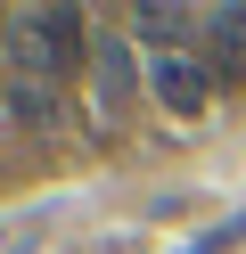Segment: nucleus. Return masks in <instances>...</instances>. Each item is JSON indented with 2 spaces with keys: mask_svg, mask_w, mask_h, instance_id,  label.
<instances>
[{
  "mask_svg": "<svg viewBox=\"0 0 246 254\" xmlns=\"http://www.w3.org/2000/svg\"><path fill=\"white\" fill-rule=\"evenodd\" d=\"M25 33H33V50H25V66L33 74H74V58H82V8H33L25 17Z\"/></svg>",
  "mask_w": 246,
  "mask_h": 254,
  "instance_id": "obj_1",
  "label": "nucleus"
},
{
  "mask_svg": "<svg viewBox=\"0 0 246 254\" xmlns=\"http://www.w3.org/2000/svg\"><path fill=\"white\" fill-rule=\"evenodd\" d=\"M148 90H156V107H172V115H205L213 74L197 66V58H180V50H156L148 58Z\"/></svg>",
  "mask_w": 246,
  "mask_h": 254,
  "instance_id": "obj_2",
  "label": "nucleus"
},
{
  "mask_svg": "<svg viewBox=\"0 0 246 254\" xmlns=\"http://www.w3.org/2000/svg\"><path fill=\"white\" fill-rule=\"evenodd\" d=\"M90 66H98V107L123 115V107H131V50L115 33H90Z\"/></svg>",
  "mask_w": 246,
  "mask_h": 254,
  "instance_id": "obj_3",
  "label": "nucleus"
},
{
  "mask_svg": "<svg viewBox=\"0 0 246 254\" xmlns=\"http://www.w3.org/2000/svg\"><path fill=\"white\" fill-rule=\"evenodd\" d=\"M131 25H140L148 41H164V50H180V33H189V25H205V17H189V8H140Z\"/></svg>",
  "mask_w": 246,
  "mask_h": 254,
  "instance_id": "obj_4",
  "label": "nucleus"
},
{
  "mask_svg": "<svg viewBox=\"0 0 246 254\" xmlns=\"http://www.w3.org/2000/svg\"><path fill=\"white\" fill-rule=\"evenodd\" d=\"M238 238H246V213H238V221H222V230H213V238H197L189 254H222V246H238Z\"/></svg>",
  "mask_w": 246,
  "mask_h": 254,
  "instance_id": "obj_5",
  "label": "nucleus"
}]
</instances>
